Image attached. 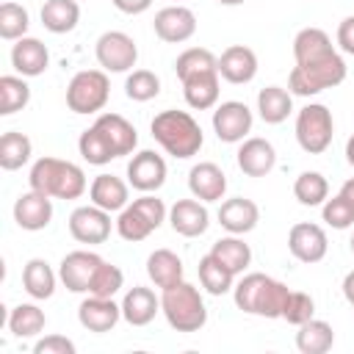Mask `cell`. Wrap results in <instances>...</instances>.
I'll return each mask as SVG.
<instances>
[{
    "instance_id": "obj_1",
    "label": "cell",
    "mask_w": 354,
    "mask_h": 354,
    "mask_svg": "<svg viewBox=\"0 0 354 354\" xmlns=\"http://www.w3.org/2000/svg\"><path fill=\"white\" fill-rule=\"evenodd\" d=\"M288 293H290V288L285 282H279L268 274H260V271L243 274L232 288L235 307L241 313L260 315V318H282Z\"/></svg>"
},
{
    "instance_id": "obj_2",
    "label": "cell",
    "mask_w": 354,
    "mask_h": 354,
    "mask_svg": "<svg viewBox=\"0 0 354 354\" xmlns=\"http://www.w3.org/2000/svg\"><path fill=\"white\" fill-rule=\"evenodd\" d=\"M149 130H152V138L177 160L194 158L205 144L202 127L188 111H177V108L160 111L149 122Z\"/></svg>"
},
{
    "instance_id": "obj_3",
    "label": "cell",
    "mask_w": 354,
    "mask_h": 354,
    "mask_svg": "<svg viewBox=\"0 0 354 354\" xmlns=\"http://www.w3.org/2000/svg\"><path fill=\"white\" fill-rule=\"evenodd\" d=\"M28 183H30L33 191L47 194L53 199H77L88 188L86 171L77 163L61 160V158H53V155H44L30 166Z\"/></svg>"
},
{
    "instance_id": "obj_4",
    "label": "cell",
    "mask_w": 354,
    "mask_h": 354,
    "mask_svg": "<svg viewBox=\"0 0 354 354\" xmlns=\"http://www.w3.org/2000/svg\"><path fill=\"white\" fill-rule=\"evenodd\" d=\"M346 61L337 50L321 55V58H313V61H304V64H296L288 75V88L290 94L296 97H315L326 88H335L346 80Z\"/></svg>"
},
{
    "instance_id": "obj_5",
    "label": "cell",
    "mask_w": 354,
    "mask_h": 354,
    "mask_svg": "<svg viewBox=\"0 0 354 354\" xmlns=\"http://www.w3.org/2000/svg\"><path fill=\"white\" fill-rule=\"evenodd\" d=\"M160 313L166 315L169 326L177 332H199L207 324V307L191 282H177L171 288H163L160 293Z\"/></svg>"
},
{
    "instance_id": "obj_6",
    "label": "cell",
    "mask_w": 354,
    "mask_h": 354,
    "mask_svg": "<svg viewBox=\"0 0 354 354\" xmlns=\"http://www.w3.org/2000/svg\"><path fill=\"white\" fill-rule=\"evenodd\" d=\"M111 80L105 69H80L66 86V105L72 113H97L108 105Z\"/></svg>"
},
{
    "instance_id": "obj_7",
    "label": "cell",
    "mask_w": 354,
    "mask_h": 354,
    "mask_svg": "<svg viewBox=\"0 0 354 354\" xmlns=\"http://www.w3.org/2000/svg\"><path fill=\"white\" fill-rule=\"evenodd\" d=\"M332 136H335V119L324 102H307L296 113V141L307 155L326 152Z\"/></svg>"
},
{
    "instance_id": "obj_8",
    "label": "cell",
    "mask_w": 354,
    "mask_h": 354,
    "mask_svg": "<svg viewBox=\"0 0 354 354\" xmlns=\"http://www.w3.org/2000/svg\"><path fill=\"white\" fill-rule=\"evenodd\" d=\"M94 55L105 72H130L138 61V47L130 33L105 30L94 44Z\"/></svg>"
},
{
    "instance_id": "obj_9",
    "label": "cell",
    "mask_w": 354,
    "mask_h": 354,
    "mask_svg": "<svg viewBox=\"0 0 354 354\" xmlns=\"http://www.w3.org/2000/svg\"><path fill=\"white\" fill-rule=\"evenodd\" d=\"M252 124H254V116L249 105L241 100H227L213 111V133L224 144H241L252 133Z\"/></svg>"
},
{
    "instance_id": "obj_10",
    "label": "cell",
    "mask_w": 354,
    "mask_h": 354,
    "mask_svg": "<svg viewBox=\"0 0 354 354\" xmlns=\"http://www.w3.org/2000/svg\"><path fill=\"white\" fill-rule=\"evenodd\" d=\"M69 235L77 243H105L111 238V213L91 205H80L69 213Z\"/></svg>"
},
{
    "instance_id": "obj_11",
    "label": "cell",
    "mask_w": 354,
    "mask_h": 354,
    "mask_svg": "<svg viewBox=\"0 0 354 354\" xmlns=\"http://www.w3.org/2000/svg\"><path fill=\"white\" fill-rule=\"evenodd\" d=\"M326 249H329V238H326V230L321 224H313V221H299L290 227L288 232V252L299 260V263H321L326 257Z\"/></svg>"
},
{
    "instance_id": "obj_12",
    "label": "cell",
    "mask_w": 354,
    "mask_h": 354,
    "mask_svg": "<svg viewBox=\"0 0 354 354\" xmlns=\"http://www.w3.org/2000/svg\"><path fill=\"white\" fill-rule=\"evenodd\" d=\"M91 127L113 158H124L138 147V133L122 113H100Z\"/></svg>"
},
{
    "instance_id": "obj_13",
    "label": "cell",
    "mask_w": 354,
    "mask_h": 354,
    "mask_svg": "<svg viewBox=\"0 0 354 354\" xmlns=\"http://www.w3.org/2000/svg\"><path fill=\"white\" fill-rule=\"evenodd\" d=\"M102 266V257L97 252L88 249H75L69 254H64L61 266H58V277L64 282L66 290L72 293H88V285L97 274V268Z\"/></svg>"
},
{
    "instance_id": "obj_14",
    "label": "cell",
    "mask_w": 354,
    "mask_h": 354,
    "mask_svg": "<svg viewBox=\"0 0 354 354\" xmlns=\"http://www.w3.org/2000/svg\"><path fill=\"white\" fill-rule=\"evenodd\" d=\"M152 28H155V36L160 41H166V44H183V41H188L196 33V14L188 6L174 3V6H166V8H160L155 14Z\"/></svg>"
},
{
    "instance_id": "obj_15",
    "label": "cell",
    "mask_w": 354,
    "mask_h": 354,
    "mask_svg": "<svg viewBox=\"0 0 354 354\" xmlns=\"http://www.w3.org/2000/svg\"><path fill=\"white\" fill-rule=\"evenodd\" d=\"M127 183L141 194H155L166 183V160L155 149H141L127 163Z\"/></svg>"
},
{
    "instance_id": "obj_16",
    "label": "cell",
    "mask_w": 354,
    "mask_h": 354,
    "mask_svg": "<svg viewBox=\"0 0 354 354\" xmlns=\"http://www.w3.org/2000/svg\"><path fill=\"white\" fill-rule=\"evenodd\" d=\"M235 160H238V169L246 177H266L277 166V149L268 138L252 136V138L241 141V147L235 152Z\"/></svg>"
},
{
    "instance_id": "obj_17",
    "label": "cell",
    "mask_w": 354,
    "mask_h": 354,
    "mask_svg": "<svg viewBox=\"0 0 354 354\" xmlns=\"http://www.w3.org/2000/svg\"><path fill=\"white\" fill-rule=\"evenodd\" d=\"M14 221L19 230L28 232H39L44 227H50L53 221V196L39 194V191H25L19 194V199L14 202Z\"/></svg>"
},
{
    "instance_id": "obj_18",
    "label": "cell",
    "mask_w": 354,
    "mask_h": 354,
    "mask_svg": "<svg viewBox=\"0 0 354 354\" xmlns=\"http://www.w3.org/2000/svg\"><path fill=\"white\" fill-rule=\"evenodd\" d=\"M169 224L183 238H199L210 227V213H207L205 202H199L196 196L194 199H177L169 207Z\"/></svg>"
},
{
    "instance_id": "obj_19",
    "label": "cell",
    "mask_w": 354,
    "mask_h": 354,
    "mask_svg": "<svg viewBox=\"0 0 354 354\" xmlns=\"http://www.w3.org/2000/svg\"><path fill=\"white\" fill-rule=\"evenodd\" d=\"M119 318H122V304H116L113 299H105V296H86L77 307L80 326L94 335L111 332L119 324Z\"/></svg>"
},
{
    "instance_id": "obj_20",
    "label": "cell",
    "mask_w": 354,
    "mask_h": 354,
    "mask_svg": "<svg viewBox=\"0 0 354 354\" xmlns=\"http://www.w3.org/2000/svg\"><path fill=\"white\" fill-rule=\"evenodd\" d=\"M188 191L199 202H221L227 194V174L213 160L194 163L188 171Z\"/></svg>"
},
{
    "instance_id": "obj_21",
    "label": "cell",
    "mask_w": 354,
    "mask_h": 354,
    "mask_svg": "<svg viewBox=\"0 0 354 354\" xmlns=\"http://www.w3.org/2000/svg\"><path fill=\"white\" fill-rule=\"evenodd\" d=\"M218 75L232 83V86H243L252 83L257 75V55L252 47L246 44H230L221 55H218Z\"/></svg>"
},
{
    "instance_id": "obj_22",
    "label": "cell",
    "mask_w": 354,
    "mask_h": 354,
    "mask_svg": "<svg viewBox=\"0 0 354 354\" xmlns=\"http://www.w3.org/2000/svg\"><path fill=\"white\" fill-rule=\"evenodd\" d=\"M11 66L22 77H39L50 66V50L44 41L33 36H22L11 44Z\"/></svg>"
},
{
    "instance_id": "obj_23",
    "label": "cell",
    "mask_w": 354,
    "mask_h": 354,
    "mask_svg": "<svg viewBox=\"0 0 354 354\" xmlns=\"http://www.w3.org/2000/svg\"><path fill=\"white\" fill-rule=\"evenodd\" d=\"M88 199L108 213H119L130 205V183L116 174H97L88 185Z\"/></svg>"
},
{
    "instance_id": "obj_24",
    "label": "cell",
    "mask_w": 354,
    "mask_h": 354,
    "mask_svg": "<svg viewBox=\"0 0 354 354\" xmlns=\"http://www.w3.org/2000/svg\"><path fill=\"white\" fill-rule=\"evenodd\" d=\"M218 224L232 232V235H246L257 227L260 221V207L246 199V196H232V199H224L221 207H218Z\"/></svg>"
},
{
    "instance_id": "obj_25",
    "label": "cell",
    "mask_w": 354,
    "mask_h": 354,
    "mask_svg": "<svg viewBox=\"0 0 354 354\" xmlns=\"http://www.w3.org/2000/svg\"><path fill=\"white\" fill-rule=\"evenodd\" d=\"M158 313H160V299L152 293V288L136 285L122 299V318L130 326H147L155 321Z\"/></svg>"
},
{
    "instance_id": "obj_26",
    "label": "cell",
    "mask_w": 354,
    "mask_h": 354,
    "mask_svg": "<svg viewBox=\"0 0 354 354\" xmlns=\"http://www.w3.org/2000/svg\"><path fill=\"white\" fill-rule=\"evenodd\" d=\"M218 69H210V72H199V75H191L183 83V97L188 102V108L194 111H207V108H216L218 102Z\"/></svg>"
},
{
    "instance_id": "obj_27",
    "label": "cell",
    "mask_w": 354,
    "mask_h": 354,
    "mask_svg": "<svg viewBox=\"0 0 354 354\" xmlns=\"http://www.w3.org/2000/svg\"><path fill=\"white\" fill-rule=\"evenodd\" d=\"M61 277L53 271V266L47 263V260H41V257H30L28 263H25V268H22V288H25V293L30 296V299H36V301H44V299H50L53 293H55V282H58Z\"/></svg>"
},
{
    "instance_id": "obj_28",
    "label": "cell",
    "mask_w": 354,
    "mask_h": 354,
    "mask_svg": "<svg viewBox=\"0 0 354 354\" xmlns=\"http://www.w3.org/2000/svg\"><path fill=\"white\" fill-rule=\"evenodd\" d=\"M293 111V94L282 86H266L257 94V113L266 124H282Z\"/></svg>"
},
{
    "instance_id": "obj_29",
    "label": "cell",
    "mask_w": 354,
    "mask_h": 354,
    "mask_svg": "<svg viewBox=\"0 0 354 354\" xmlns=\"http://www.w3.org/2000/svg\"><path fill=\"white\" fill-rule=\"evenodd\" d=\"M80 22V6L77 0H44L41 6V25L61 36V33H72Z\"/></svg>"
},
{
    "instance_id": "obj_30",
    "label": "cell",
    "mask_w": 354,
    "mask_h": 354,
    "mask_svg": "<svg viewBox=\"0 0 354 354\" xmlns=\"http://www.w3.org/2000/svg\"><path fill=\"white\" fill-rule=\"evenodd\" d=\"M147 274L155 282V288H171L183 282V260L171 249H155L147 257Z\"/></svg>"
},
{
    "instance_id": "obj_31",
    "label": "cell",
    "mask_w": 354,
    "mask_h": 354,
    "mask_svg": "<svg viewBox=\"0 0 354 354\" xmlns=\"http://www.w3.org/2000/svg\"><path fill=\"white\" fill-rule=\"evenodd\" d=\"M332 346H335V329L321 318L304 321L296 332V348L301 354H326Z\"/></svg>"
},
{
    "instance_id": "obj_32",
    "label": "cell",
    "mask_w": 354,
    "mask_h": 354,
    "mask_svg": "<svg viewBox=\"0 0 354 354\" xmlns=\"http://www.w3.org/2000/svg\"><path fill=\"white\" fill-rule=\"evenodd\" d=\"M210 254L216 257V260H221L235 277L238 274H243L246 268H249V263H252V249H249V243H243V238L241 235H224V238H218L213 246H210Z\"/></svg>"
},
{
    "instance_id": "obj_33",
    "label": "cell",
    "mask_w": 354,
    "mask_h": 354,
    "mask_svg": "<svg viewBox=\"0 0 354 354\" xmlns=\"http://www.w3.org/2000/svg\"><path fill=\"white\" fill-rule=\"evenodd\" d=\"M44 326H47V315H44V310L39 307V304H33V301H22V304H17L11 313H8V332L14 335V337H36V335H41L44 332Z\"/></svg>"
},
{
    "instance_id": "obj_34",
    "label": "cell",
    "mask_w": 354,
    "mask_h": 354,
    "mask_svg": "<svg viewBox=\"0 0 354 354\" xmlns=\"http://www.w3.org/2000/svg\"><path fill=\"white\" fill-rule=\"evenodd\" d=\"M332 50H337V47L332 44L329 33L321 30V28H313V25H310V28H301V30L293 36V58H296V64L321 58V55H326V53H332Z\"/></svg>"
},
{
    "instance_id": "obj_35",
    "label": "cell",
    "mask_w": 354,
    "mask_h": 354,
    "mask_svg": "<svg viewBox=\"0 0 354 354\" xmlns=\"http://www.w3.org/2000/svg\"><path fill=\"white\" fill-rule=\"evenodd\" d=\"M199 282H202V288L210 293V296H224V293H230L232 288H235V274L221 263V260H216L210 252L199 260Z\"/></svg>"
},
{
    "instance_id": "obj_36",
    "label": "cell",
    "mask_w": 354,
    "mask_h": 354,
    "mask_svg": "<svg viewBox=\"0 0 354 354\" xmlns=\"http://www.w3.org/2000/svg\"><path fill=\"white\" fill-rule=\"evenodd\" d=\"M33 155V144L25 133L19 130H8L0 136V166L6 171H17L22 169Z\"/></svg>"
},
{
    "instance_id": "obj_37",
    "label": "cell",
    "mask_w": 354,
    "mask_h": 354,
    "mask_svg": "<svg viewBox=\"0 0 354 354\" xmlns=\"http://www.w3.org/2000/svg\"><path fill=\"white\" fill-rule=\"evenodd\" d=\"M293 196L304 207H318L329 199V183L321 171H301L293 180Z\"/></svg>"
},
{
    "instance_id": "obj_38",
    "label": "cell",
    "mask_w": 354,
    "mask_h": 354,
    "mask_svg": "<svg viewBox=\"0 0 354 354\" xmlns=\"http://www.w3.org/2000/svg\"><path fill=\"white\" fill-rule=\"evenodd\" d=\"M30 102V86L22 75L0 77V116H11Z\"/></svg>"
},
{
    "instance_id": "obj_39",
    "label": "cell",
    "mask_w": 354,
    "mask_h": 354,
    "mask_svg": "<svg viewBox=\"0 0 354 354\" xmlns=\"http://www.w3.org/2000/svg\"><path fill=\"white\" fill-rule=\"evenodd\" d=\"M210 69H218V55H213L207 47H188L174 61V72L180 80L199 75V72H210Z\"/></svg>"
},
{
    "instance_id": "obj_40",
    "label": "cell",
    "mask_w": 354,
    "mask_h": 354,
    "mask_svg": "<svg viewBox=\"0 0 354 354\" xmlns=\"http://www.w3.org/2000/svg\"><path fill=\"white\" fill-rule=\"evenodd\" d=\"M30 28V14L25 6L14 3V0H6L0 6V39L6 41H17L28 33Z\"/></svg>"
},
{
    "instance_id": "obj_41",
    "label": "cell",
    "mask_w": 354,
    "mask_h": 354,
    "mask_svg": "<svg viewBox=\"0 0 354 354\" xmlns=\"http://www.w3.org/2000/svg\"><path fill=\"white\" fill-rule=\"evenodd\" d=\"M116 232H119V238H124V241H130V243H138V241H144V238H149L152 232H155V227L141 216V210L130 202L124 210H119V218H116Z\"/></svg>"
},
{
    "instance_id": "obj_42",
    "label": "cell",
    "mask_w": 354,
    "mask_h": 354,
    "mask_svg": "<svg viewBox=\"0 0 354 354\" xmlns=\"http://www.w3.org/2000/svg\"><path fill=\"white\" fill-rule=\"evenodd\" d=\"M124 94L133 102H149L160 94V77L149 69H133L124 80Z\"/></svg>"
},
{
    "instance_id": "obj_43",
    "label": "cell",
    "mask_w": 354,
    "mask_h": 354,
    "mask_svg": "<svg viewBox=\"0 0 354 354\" xmlns=\"http://www.w3.org/2000/svg\"><path fill=\"white\" fill-rule=\"evenodd\" d=\"M122 285H124L122 268L113 266V263H108V260H102V266L97 268V274H94V279H91L86 296H105V299H113V296L122 290Z\"/></svg>"
},
{
    "instance_id": "obj_44",
    "label": "cell",
    "mask_w": 354,
    "mask_h": 354,
    "mask_svg": "<svg viewBox=\"0 0 354 354\" xmlns=\"http://www.w3.org/2000/svg\"><path fill=\"white\" fill-rule=\"evenodd\" d=\"M321 218L332 230H348V227H354V205L337 194L321 205Z\"/></svg>"
},
{
    "instance_id": "obj_45",
    "label": "cell",
    "mask_w": 354,
    "mask_h": 354,
    "mask_svg": "<svg viewBox=\"0 0 354 354\" xmlns=\"http://www.w3.org/2000/svg\"><path fill=\"white\" fill-rule=\"evenodd\" d=\"M310 318H315V301H313V296L304 293V290H290L288 293V301L282 307V321H288L293 326H301Z\"/></svg>"
},
{
    "instance_id": "obj_46",
    "label": "cell",
    "mask_w": 354,
    "mask_h": 354,
    "mask_svg": "<svg viewBox=\"0 0 354 354\" xmlns=\"http://www.w3.org/2000/svg\"><path fill=\"white\" fill-rule=\"evenodd\" d=\"M133 205L141 210V216L158 230L166 218H169V210H166V205H163V199H158L155 194H141L138 199H133Z\"/></svg>"
},
{
    "instance_id": "obj_47",
    "label": "cell",
    "mask_w": 354,
    "mask_h": 354,
    "mask_svg": "<svg viewBox=\"0 0 354 354\" xmlns=\"http://www.w3.org/2000/svg\"><path fill=\"white\" fill-rule=\"evenodd\" d=\"M77 346L66 335H44L33 343V354H75Z\"/></svg>"
},
{
    "instance_id": "obj_48",
    "label": "cell",
    "mask_w": 354,
    "mask_h": 354,
    "mask_svg": "<svg viewBox=\"0 0 354 354\" xmlns=\"http://www.w3.org/2000/svg\"><path fill=\"white\" fill-rule=\"evenodd\" d=\"M335 41H337V50H340V53L354 55V14L346 17V19L337 25V36H335Z\"/></svg>"
},
{
    "instance_id": "obj_49",
    "label": "cell",
    "mask_w": 354,
    "mask_h": 354,
    "mask_svg": "<svg viewBox=\"0 0 354 354\" xmlns=\"http://www.w3.org/2000/svg\"><path fill=\"white\" fill-rule=\"evenodd\" d=\"M122 14H144L149 6H152V0H111Z\"/></svg>"
},
{
    "instance_id": "obj_50",
    "label": "cell",
    "mask_w": 354,
    "mask_h": 354,
    "mask_svg": "<svg viewBox=\"0 0 354 354\" xmlns=\"http://www.w3.org/2000/svg\"><path fill=\"white\" fill-rule=\"evenodd\" d=\"M340 288H343V296H346V301L354 307V271H348V274L343 277V285H340Z\"/></svg>"
},
{
    "instance_id": "obj_51",
    "label": "cell",
    "mask_w": 354,
    "mask_h": 354,
    "mask_svg": "<svg viewBox=\"0 0 354 354\" xmlns=\"http://www.w3.org/2000/svg\"><path fill=\"white\" fill-rule=\"evenodd\" d=\"M340 196H346V199L354 205V177H348V180L340 185Z\"/></svg>"
},
{
    "instance_id": "obj_52",
    "label": "cell",
    "mask_w": 354,
    "mask_h": 354,
    "mask_svg": "<svg viewBox=\"0 0 354 354\" xmlns=\"http://www.w3.org/2000/svg\"><path fill=\"white\" fill-rule=\"evenodd\" d=\"M346 160H348V166H354V136L346 141Z\"/></svg>"
},
{
    "instance_id": "obj_53",
    "label": "cell",
    "mask_w": 354,
    "mask_h": 354,
    "mask_svg": "<svg viewBox=\"0 0 354 354\" xmlns=\"http://www.w3.org/2000/svg\"><path fill=\"white\" fill-rule=\"evenodd\" d=\"M216 3H221V6H241V3H246V0H216Z\"/></svg>"
},
{
    "instance_id": "obj_54",
    "label": "cell",
    "mask_w": 354,
    "mask_h": 354,
    "mask_svg": "<svg viewBox=\"0 0 354 354\" xmlns=\"http://www.w3.org/2000/svg\"><path fill=\"white\" fill-rule=\"evenodd\" d=\"M348 246H351V254H354V235H351V241H348Z\"/></svg>"
},
{
    "instance_id": "obj_55",
    "label": "cell",
    "mask_w": 354,
    "mask_h": 354,
    "mask_svg": "<svg viewBox=\"0 0 354 354\" xmlns=\"http://www.w3.org/2000/svg\"><path fill=\"white\" fill-rule=\"evenodd\" d=\"M174 3H180V0H174Z\"/></svg>"
}]
</instances>
